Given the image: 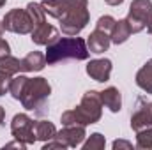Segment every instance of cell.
<instances>
[{
    "mask_svg": "<svg viewBox=\"0 0 152 150\" xmlns=\"http://www.w3.org/2000/svg\"><path fill=\"white\" fill-rule=\"evenodd\" d=\"M41 5L46 14L60 21V28L66 36L80 34L88 23L87 0H44Z\"/></svg>",
    "mask_w": 152,
    "mask_h": 150,
    "instance_id": "cell-1",
    "label": "cell"
},
{
    "mask_svg": "<svg viewBox=\"0 0 152 150\" xmlns=\"http://www.w3.org/2000/svg\"><path fill=\"white\" fill-rule=\"evenodd\" d=\"M101 94L96 90H88L80 106L75 110H69L62 115V124L64 125H88V124H96L101 118Z\"/></svg>",
    "mask_w": 152,
    "mask_h": 150,
    "instance_id": "cell-2",
    "label": "cell"
},
{
    "mask_svg": "<svg viewBox=\"0 0 152 150\" xmlns=\"http://www.w3.org/2000/svg\"><path fill=\"white\" fill-rule=\"evenodd\" d=\"M88 55H90V51L87 48V42L81 37H62L48 46L46 62L57 64V62L66 60V58L85 60V58H88Z\"/></svg>",
    "mask_w": 152,
    "mask_h": 150,
    "instance_id": "cell-3",
    "label": "cell"
},
{
    "mask_svg": "<svg viewBox=\"0 0 152 150\" xmlns=\"http://www.w3.org/2000/svg\"><path fill=\"white\" fill-rule=\"evenodd\" d=\"M50 92H51V87L44 78H34V79L28 78L20 101L25 110L37 111L39 108H44V104L50 97Z\"/></svg>",
    "mask_w": 152,
    "mask_h": 150,
    "instance_id": "cell-4",
    "label": "cell"
},
{
    "mask_svg": "<svg viewBox=\"0 0 152 150\" xmlns=\"http://www.w3.org/2000/svg\"><path fill=\"white\" fill-rule=\"evenodd\" d=\"M4 30L14 34H30L34 30V21L27 9H12L4 16Z\"/></svg>",
    "mask_w": 152,
    "mask_h": 150,
    "instance_id": "cell-5",
    "label": "cell"
},
{
    "mask_svg": "<svg viewBox=\"0 0 152 150\" xmlns=\"http://www.w3.org/2000/svg\"><path fill=\"white\" fill-rule=\"evenodd\" d=\"M152 12V2L151 0H133L129 5V14H127V23L131 27V32H142L145 28L147 18Z\"/></svg>",
    "mask_w": 152,
    "mask_h": 150,
    "instance_id": "cell-6",
    "label": "cell"
},
{
    "mask_svg": "<svg viewBox=\"0 0 152 150\" xmlns=\"http://www.w3.org/2000/svg\"><path fill=\"white\" fill-rule=\"evenodd\" d=\"M34 125H36V122H34L30 117H27L25 113H20V115H16V117L12 118V122H11V133H12V136H14L16 140L23 141V143H27V145H32V143L37 140V138H36Z\"/></svg>",
    "mask_w": 152,
    "mask_h": 150,
    "instance_id": "cell-7",
    "label": "cell"
},
{
    "mask_svg": "<svg viewBox=\"0 0 152 150\" xmlns=\"http://www.w3.org/2000/svg\"><path fill=\"white\" fill-rule=\"evenodd\" d=\"M131 127L138 133L142 129L152 127V103L147 101L145 97L136 99L134 111L131 115Z\"/></svg>",
    "mask_w": 152,
    "mask_h": 150,
    "instance_id": "cell-8",
    "label": "cell"
},
{
    "mask_svg": "<svg viewBox=\"0 0 152 150\" xmlns=\"http://www.w3.org/2000/svg\"><path fill=\"white\" fill-rule=\"evenodd\" d=\"M87 74L90 76L92 79L99 81V83L108 81L110 79V74H112V60H108V58L90 60L88 66H87Z\"/></svg>",
    "mask_w": 152,
    "mask_h": 150,
    "instance_id": "cell-9",
    "label": "cell"
},
{
    "mask_svg": "<svg viewBox=\"0 0 152 150\" xmlns=\"http://www.w3.org/2000/svg\"><path fill=\"white\" fill-rule=\"evenodd\" d=\"M30 34H32V41L39 46H50V44H53L55 41L60 39L58 37V30L53 25H48L46 21L37 25V27H34V30Z\"/></svg>",
    "mask_w": 152,
    "mask_h": 150,
    "instance_id": "cell-10",
    "label": "cell"
},
{
    "mask_svg": "<svg viewBox=\"0 0 152 150\" xmlns=\"http://www.w3.org/2000/svg\"><path fill=\"white\" fill-rule=\"evenodd\" d=\"M66 147H78L85 138V125H64L60 133L55 134Z\"/></svg>",
    "mask_w": 152,
    "mask_h": 150,
    "instance_id": "cell-11",
    "label": "cell"
},
{
    "mask_svg": "<svg viewBox=\"0 0 152 150\" xmlns=\"http://www.w3.org/2000/svg\"><path fill=\"white\" fill-rule=\"evenodd\" d=\"M110 42H112L110 34H106V32L96 28V30L88 36V39H87V48H88L90 53L101 55V53H104V51L110 48Z\"/></svg>",
    "mask_w": 152,
    "mask_h": 150,
    "instance_id": "cell-12",
    "label": "cell"
},
{
    "mask_svg": "<svg viewBox=\"0 0 152 150\" xmlns=\"http://www.w3.org/2000/svg\"><path fill=\"white\" fill-rule=\"evenodd\" d=\"M101 94V101H103V104L110 110V111H120V108H122V95H120V92H118V88H115V87H108L104 92H99Z\"/></svg>",
    "mask_w": 152,
    "mask_h": 150,
    "instance_id": "cell-13",
    "label": "cell"
},
{
    "mask_svg": "<svg viewBox=\"0 0 152 150\" xmlns=\"http://www.w3.org/2000/svg\"><path fill=\"white\" fill-rule=\"evenodd\" d=\"M44 66H46V55H42L41 51H32L25 58H21V71L25 73L41 71Z\"/></svg>",
    "mask_w": 152,
    "mask_h": 150,
    "instance_id": "cell-14",
    "label": "cell"
},
{
    "mask_svg": "<svg viewBox=\"0 0 152 150\" xmlns=\"http://www.w3.org/2000/svg\"><path fill=\"white\" fill-rule=\"evenodd\" d=\"M131 34L133 32H131V27H129L127 20H118L115 23L112 34H110V39H112V42H115V44H122V42H126L127 39L131 37Z\"/></svg>",
    "mask_w": 152,
    "mask_h": 150,
    "instance_id": "cell-15",
    "label": "cell"
},
{
    "mask_svg": "<svg viewBox=\"0 0 152 150\" xmlns=\"http://www.w3.org/2000/svg\"><path fill=\"white\" fill-rule=\"evenodd\" d=\"M136 85L147 94H152V58L136 73Z\"/></svg>",
    "mask_w": 152,
    "mask_h": 150,
    "instance_id": "cell-16",
    "label": "cell"
},
{
    "mask_svg": "<svg viewBox=\"0 0 152 150\" xmlns=\"http://www.w3.org/2000/svg\"><path fill=\"white\" fill-rule=\"evenodd\" d=\"M34 131H36V138H37V140H42V141L53 140L55 134H57L55 125H53L51 122H48V120H39V122H36Z\"/></svg>",
    "mask_w": 152,
    "mask_h": 150,
    "instance_id": "cell-17",
    "label": "cell"
},
{
    "mask_svg": "<svg viewBox=\"0 0 152 150\" xmlns=\"http://www.w3.org/2000/svg\"><path fill=\"white\" fill-rule=\"evenodd\" d=\"M21 71V60L11 57V55H5L0 58V73L7 76H14L16 73Z\"/></svg>",
    "mask_w": 152,
    "mask_h": 150,
    "instance_id": "cell-18",
    "label": "cell"
},
{
    "mask_svg": "<svg viewBox=\"0 0 152 150\" xmlns=\"http://www.w3.org/2000/svg\"><path fill=\"white\" fill-rule=\"evenodd\" d=\"M27 81H28L27 76H14V78L11 79V83H9V92H11V95H12L14 99L20 101V97H21V94H23V90H25Z\"/></svg>",
    "mask_w": 152,
    "mask_h": 150,
    "instance_id": "cell-19",
    "label": "cell"
},
{
    "mask_svg": "<svg viewBox=\"0 0 152 150\" xmlns=\"http://www.w3.org/2000/svg\"><path fill=\"white\" fill-rule=\"evenodd\" d=\"M27 11H28V14H30L32 21H34V27H37V25H41V23H44V21H46V12H44V9H42V5H41V4L30 2V4L27 5Z\"/></svg>",
    "mask_w": 152,
    "mask_h": 150,
    "instance_id": "cell-20",
    "label": "cell"
},
{
    "mask_svg": "<svg viewBox=\"0 0 152 150\" xmlns=\"http://www.w3.org/2000/svg\"><path fill=\"white\" fill-rule=\"evenodd\" d=\"M136 147H138V149H152V127H147V129L138 131Z\"/></svg>",
    "mask_w": 152,
    "mask_h": 150,
    "instance_id": "cell-21",
    "label": "cell"
},
{
    "mask_svg": "<svg viewBox=\"0 0 152 150\" xmlns=\"http://www.w3.org/2000/svg\"><path fill=\"white\" fill-rule=\"evenodd\" d=\"M104 145H106L104 136L99 134V133H94V134H90V138H88V141L83 145V149L85 150H99V149H104Z\"/></svg>",
    "mask_w": 152,
    "mask_h": 150,
    "instance_id": "cell-22",
    "label": "cell"
},
{
    "mask_svg": "<svg viewBox=\"0 0 152 150\" xmlns=\"http://www.w3.org/2000/svg\"><path fill=\"white\" fill-rule=\"evenodd\" d=\"M115 23H117V20L112 18V16H101L99 20H97V30H103V32H106V34H112V30H113Z\"/></svg>",
    "mask_w": 152,
    "mask_h": 150,
    "instance_id": "cell-23",
    "label": "cell"
},
{
    "mask_svg": "<svg viewBox=\"0 0 152 150\" xmlns=\"http://www.w3.org/2000/svg\"><path fill=\"white\" fill-rule=\"evenodd\" d=\"M9 83H11V76L0 73V95H4L9 90Z\"/></svg>",
    "mask_w": 152,
    "mask_h": 150,
    "instance_id": "cell-24",
    "label": "cell"
},
{
    "mask_svg": "<svg viewBox=\"0 0 152 150\" xmlns=\"http://www.w3.org/2000/svg\"><path fill=\"white\" fill-rule=\"evenodd\" d=\"M9 51H11V48L7 44V41H4V39L0 37V58L5 57V55H9Z\"/></svg>",
    "mask_w": 152,
    "mask_h": 150,
    "instance_id": "cell-25",
    "label": "cell"
},
{
    "mask_svg": "<svg viewBox=\"0 0 152 150\" xmlns=\"http://www.w3.org/2000/svg\"><path fill=\"white\" fill-rule=\"evenodd\" d=\"M113 149H133V145L129 141H122V140H117L113 141Z\"/></svg>",
    "mask_w": 152,
    "mask_h": 150,
    "instance_id": "cell-26",
    "label": "cell"
},
{
    "mask_svg": "<svg viewBox=\"0 0 152 150\" xmlns=\"http://www.w3.org/2000/svg\"><path fill=\"white\" fill-rule=\"evenodd\" d=\"M145 28H147V30H149V32L152 34V12L149 14V18H147V23H145Z\"/></svg>",
    "mask_w": 152,
    "mask_h": 150,
    "instance_id": "cell-27",
    "label": "cell"
},
{
    "mask_svg": "<svg viewBox=\"0 0 152 150\" xmlns=\"http://www.w3.org/2000/svg\"><path fill=\"white\" fill-rule=\"evenodd\" d=\"M104 2H106L108 5H120L124 0H104Z\"/></svg>",
    "mask_w": 152,
    "mask_h": 150,
    "instance_id": "cell-28",
    "label": "cell"
},
{
    "mask_svg": "<svg viewBox=\"0 0 152 150\" xmlns=\"http://www.w3.org/2000/svg\"><path fill=\"white\" fill-rule=\"evenodd\" d=\"M4 118H5V110L0 106V124H4Z\"/></svg>",
    "mask_w": 152,
    "mask_h": 150,
    "instance_id": "cell-29",
    "label": "cell"
},
{
    "mask_svg": "<svg viewBox=\"0 0 152 150\" xmlns=\"http://www.w3.org/2000/svg\"><path fill=\"white\" fill-rule=\"evenodd\" d=\"M2 34H4V25L0 23V37H2Z\"/></svg>",
    "mask_w": 152,
    "mask_h": 150,
    "instance_id": "cell-30",
    "label": "cell"
},
{
    "mask_svg": "<svg viewBox=\"0 0 152 150\" xmlns=\"http://www.w3.org/2000/svg\"><path fill=\"white\" fill-rule=\"evenodd\" d=\"M5 5V0H0V7H4Z\"/></svg>",
    "mask_w": 152,
    "mask_h": 150,
    "instance_id": "cell-31",
    "label": "cell"
}]
</instances>
